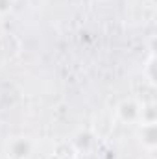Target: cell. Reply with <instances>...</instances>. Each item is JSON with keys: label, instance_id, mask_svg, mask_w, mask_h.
<instances>
[{"label": "cell", "instance_id": "6da1fadb", "mask_svg": "<svg viewBox=\"0 0 157 159\" xmlns=\"http://www.w3.org/2000/svg\"><path fill=\"white\" fill-rule=\"evenodd\" d=\"M30 150H32V144L28 139H24V137L15 139L11 143V146L7 148V159H26L30 156Z\"/></svg>", "mask_w": 157, "mask_h": 159}]
</instances>
